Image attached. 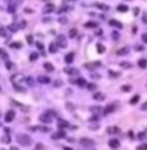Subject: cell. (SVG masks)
I'll list each match as a JSON object with an SVG mask.
<instances>
[{
    "instance_id": "43",
    "label": "cell",
    "mask_w": 147,
    "mask_h": 150,
    "mask_svg": "<svg viewBox=\"0 0 147 150\" xmlns=\"http://www.w3.org/2000/svg\"><path fill=\"white\" fill-rule=\"evenodd\" d=\"M68 9V6H62V8L58 10V12H65V10H67Z\"/></svg>"
},
{
    "instance_id": "46",
    "label": "cell",
    "mask_w": 147,
    "mask_h": 150,
    "mask_svg": "<svg viewBox=\"0 0 147 150\" xmlns=\"http://www.w3.org/2000/svg\"><path fill=\"white\" fill-rule=\"evenodd\" d=\"M59 22H61V24H66V22H67V20H65V18H61V20H59Z\"/></svg>"
},
{
    "instance_id": "3",
    "label": "cell",
    "mask_w": 147,
    "mask_h": 150,
    "mask_svg": "<svg viewBox=\"0 0 147 150\" xmlns=\"http://www.w3.org/2000/svg\"><path fill=\"white\" fill-rule=\"evenodd\" d=\"M80 144L83 146H93V145H94V141H93L92 138L83 137V138H80Z\"/></svg>"
},
{
    "instance_id": "9",
    "label": "cell",
    "mask_w": 147,
    "mask_h": 150,
    "mask_svg": "<svg viewBox=\"0 0 147 150\" xmlns=\"http://www.w3.org/2000/svg\"><path fill=\"white\" fill-rule=\"evenodd\" d=\"M119 145H120V142H119V140H116V138H111L110 141H108V146L112 148V149H118Z\"/></svg>"
},
{
    "instance_id": "47",
    "label": "cell",
    "mask_w": 147,
    "mask_h": 150,
    "mask_svg": "<svg viewBox=\"0 0 147 150\" xmlns=\"http://www.w3.org/2000/svg\"><path fill=\"white\" fill-rule=\"evenodd\" d=\"M66 108H70L71 110H74V106H72V105H70V104H66Z\"/></svg>"
},
{
    "instance_id": "26",
    "label": "cell",
    "mask_w": 147,
    "mask_h": 150,
    "mask_svg": "<svg viewBox=\"0 0 147 150\" xmlns=\"http://www.w3.org/2000/svg\"><path fill=\"white\" fill-rule=\"evenodd\" d=\"M94 100H98V101H102V100H105V96L102 94V93H94Z\"/></svg>"
},
{
    "instance_id": "22",
    "label": "cell",
    "mask_w": 147,
    "mask_h": 150,
    "mask_svg": "<svg viewBox=\"0 0 147 150\" xmlns=\"http://www.w3.org/2000/svg\"><path fill=\"white\" fill-rule=\"evenodd\" d=\"M44 69H45L46 71H54V66H53L50 62H45V64H44Z\"/></svg>"
},
{
    "instance_id": "25",
    "label": "cell",
    "mask_w": 147,
    "mask_h": 150,
    "mask_svg": "<svg viewBox=\"0 0 147 150\" xmlns=\"http://www.w3.org/2000/svg\"><path fill=\"white\" fill-rule=\"evenodd\" d=\"M138 101H139V94H136V96H133V97H132L129 102H130L132 105H136Z\"/></svg>"
},
{
    "instance_id": "33",
    "label": "cell",
    "mask_w": 147,
    "mask_h": 150,
    "mask_svg": "<svg viewBox=\"0 0 147 150\" xmlns=\"http://www.w3.org/2000/svg\"><path fill=\"white\" fill-rule=\"evenodd\" d=\"M120 89H121L123 92H129L130 89H132V87H130V86H123V87H121Z\"/></svg>"
},
{
    "instance_id": "27",
    "label": "cell",
    "mask_w": 147,
    "mask_h": 150,
    "mask_svg": "<svg viewBox=\"0 0 147 150\" xmlns=\"http://www.w3.org/2000/svg\"><path fill=\"white\" fill-rule=\"evenodd\" d=\"M128 10V6L127 5H118V12H121V13H124V12H127Z\"/></svg>"
},
{
    "instance_id": "24",
    "label": "cell",
    "mask_w": 147,
    "mask_h": 150,
    "mask_svg": "<svg viewBox=\"0 0 147 150\" xmlns=\"http://www.w3.org/2000/svg\"><path fill=\"white\" fill-rule=\"evenodd\" d=\"M76 35H77V28H71V30L68 31V36L71 38V39H74Z\"/></svg>"
},
{
    "instance_id": "23",
    "label": "cell",
    "mask_w": 147,
    "mask_h": 150,
    "mask_svg": "<svg viewBox=\"0 0 147 150\" xmlns=\"http://www.w3.org/2000/svg\"><path fill=\"white\" fill-rule=\"evenodd\" d=\"M57 48H58V46L56 43H50V46H49V52L50 53H56L57 52Z\"/></svg>"
},
{
    "instance_id": "36",
    "label": "cell",
    "mask_w": 147,
    "mask_h": 150,
    "mask_svg": "<svg viewBox=\"0 0 147 150\" xmlns=\"http://www.w3.org/2000/svg\"><path fill=\"white\" fill-rule=\"evenodd\" d=\"M120 66H121V67H128V69H130V67H132V64H129V62H121Z\"/></svg>"
},
{
    "instance_id": "32",
    "label": "cell",
    "mask_w": 147,
    "mask_h": 150,
    "mask_svg": "<svg viewBox=\"0 0 147 150\" xmlns=\"http://www.w3.org/2000/svg\"><path fill=\"white\" fill-rule=\"evenodd\" d=\"M85 86H87V88L89 89V91H94V89L97 88V86H96V84H92V83H89V84H85Z\"/></svg>"
},
{
    "instance_id": "50",
    "label": "cell",
    "mask_w": 147,
    "mask_h": 150,
    "mask_svg": "<svg viewBox=\"0 0 147 150\" xmlns=\"http://www.w3.org/2000/svg\"><path fill=\"white\" fill-rule=\"evenodd\" d=\"M6 67H8V69H12V67H13V65L8 62V64H6Z\"/></svg>"
},
{
    "instance_id": "13",
    "label": "cell",
    "mask_w": 147,
    "mask_h": 150,
    "mask_svg": "<svg viewBox=\"0 0 147 150\" xmlns=\"http://www.w3.org/2000/svg\"><path fill=\"white\" fill-rule=\"evenodd\" d=\"M74 57H75L74 52H70V53H67V54H66V57H65L66 64H71V62L74 61Z\"/></svg>"
},
{
    "instance_id": "11",
    "label": "cell",
    "mask_w": 147,
    "mask_h": 150,
    "mask_svg": "<svg viewBox=\"0 0 147 150\" xmlns=\"http://www.w3.org/2000/svg\"><path fill=\"white\" fill-rule=\"evenodd\" d=\"M66 136V133L63 131H58L57 133H53L52 134V138L53 140H58V138H62V137H65Z\"/></svg>"
},
{
    "instance_id": "14",
    "label": "cell",
    "mask_w": 147,
    "mask_h": 150,
    "mask_svg": "<svg viewBox=\"0 0 147 150\" xmlns=\"http://www.w3.org/2000/svg\"><path fill=\"white\" fill-rule=\"evenodd\" d=\"M108 25H111V26H114V27H118V28H121V27H123L121 22L115 21V20H110V21H108Z\"/></svg>"
},
{
    "instance_id": "12",
    "label": "cell",
    "mask_w": 147,
    "mask_h": 150,
    "mask_svg": "<svg viewBox=\"0 0 147 150\" xmlns=\"http://www.w3.org/2000/svg\"><path fill=\"white\" fill-rule=\"evenodd\" d=\"M30 130H31V131H41V132H49V131H50V128H48V127H39V126L31 127Z\"/></svg>"
},
{
    "instance_id": "20",
    "label": "cell",
    "mask_w": 147,
    "mask_h": 150,
    "mask_svg": "<svg viewBox=\"0 0 147 150\" xmlns=\"http://www.w3.org/2000/svg\"><path fill=\"white\" fill-rule=\"evenodd\" d=\"M37 80L40 82V83H43V84H48L49 82H50V79H49L48 76H39Z\"/></svg>"
},
{
    "instance_id": "18",
    "label": "cell",
    "mask_w": 147,
    "mask_h": 150,
    "mask_svg": "<svg viewBox=\"0 0 147 150\" xmlns=\"http://www.w3.org/2000/svg\"><path fill=\"white\" fill-rule=\"evenodd\" d=\"M84 66H85V67H88V69H94V67L101 66V62L98 61V62H93V64H85Z\"/></svg>"
},
{
    "instance_id": "16",
    "label": "cell",
    "mask_w": 147,
    "mask_h": 150,
    "mask_svg": "<svg viewBox=\"0 0 147 150\" xmlns=\"http://www.w3.org/2000/svg\"><path fill=\"white\" fill-rule=\"evenodd\" d=\"M98 9H101V10H108V5H106V4H103V3H96L94 4Z\"/></svg>"
},
{
    "instance_id": "37",
    "label": "cell",
    "mask_w": 147,
    "mask_h": 150,
    "mask_svg": "<svg viewBox=\"0 0 147 150\" xmlns=\"http://www.w3.org/2000/svg\"><path fill=\"white\" fill-rule=\"evenodd\" d=\"M26 39H27V43H28V44H32V39H34L32 35H27Z\"/></svg>"
},
{
    "instance_id": "29",
    "label": "cell",
    "mask_w": 147,
    "mask_h": 150,
    "mask_svg": "<svg viewBox=\"0 0 147 150\" xmlns=\"http://www.w3.org/2000/svg\"><path fill=\"white\" fill-rule=\"evenodd\" d=\"M98 26V24L97 22H87V24H85V27H92V28H94V27H97Z\"/></svg>"
},
{
    "instance_id": "45",
    "label": "cell",
    "mask_w": 147,
    "mask_h": 150,
    "mask_svg": "<svg viewBox=\"0 0 147 150\" xmlns=\"http://www.w3.org/2000/svg\"><path fill=\"white\" fill-rule=\"evenodd\" d=\"M143 22L147 24V14H143Z\"/></svg>"
},
{
    "instance_id": "52",
    "label": "cell",
    "mask_w": 147,
    "mask_h": 150,
    "mask_svg": "<svg viewBox=\"0 0 147 150\" xmlns=\"http://www.w3.org/2000/svg\"><path fill=\"white\" fill-rule=\"evenodd\" d=\"M138 137H139V138H145V133H141V134H138Z\"/></svg>"
},
{
    "instance_id": "34",
    "label": "cell",
    "mask_w": 147,
    "mask_h": 150,
    "mask_svg": "<svg viewBox=\"0 0 147 150\" xmlns=\"http://www.w3.org/2000/svg\"><path fill=\"white\" fill-rule=\"evenodd\" d=\"M37 60V53H31L30 54V61H36Z\"/></svg>"
},
{
    "instance_id": "21",
    "label": "cell",
    "mask_w": 147,
    "mask_h": 150,
    "mask_svg": "<svg viewBox=\"0 0 147 150\" xmlns=\"http://www.w3.org/2000/svg\"><path fill=\"white\" fill-rule=\"evenodd\" d=\"M138 66L141 67V69H146V66H147V60L141 58V60L138 61Z\"/></svg>"
},
{
    "instance_id": "54",
    "label": "cell",
    "mask_w": 147,
    "mask_h": 150,
    "mask_svg": "<svg viewBox=\"0 0 147 150\" xmlns=\"http://www.w3.org/2000/svg\"><path fill=\"white\" fill-rule=\"evenodd\" d=\"M65 150H74V149H71V148H67V146H66V148H65Z\"/></svg>"
},
{
    "instance_id": "17",
    "label": "cell",
    "mask_w": 147,
    "mask_h": 150,
    "mask_svg": "<svg viewBox=\"0 0 147 150\" xmlns=\"http://www.w3.org/2000/svg\"><path fill=\"white\" fill-rule=\"evenodd\" d=\"M65 72L68 74V75H75V74H77V70H76V69H72V67H66Z\"/></svg>"
},
{
    "instance_id": "6",
    "label": "cell",
    "mask_w": 147,
    "mask_h": 150,
    "mask_svg": "<svg viewBox=\"0 0 147 150\" xmlns=\"http://www.w3.org/2000/svg\"><path fill=\"white\" fill-rule=\"evenodd\" d=\"M66 38H65V35H58L57 36V46H59V47H66Z\"/></svg>"
},
{
    "instance_id": "10",
    "label": "cell",
    "mask_w": 147,
    "mask_h": 150,
    "mask_svg": "<svg viewBox=\"0 0 147 150\" xmlns=\"http://www.w3.org/2000/svg\"><path fill=\"white\" fill-rule=\"evenodd\" d=\"M70 82H71V83H75V84H77V86H80V87H84L85 84H87V83H85V79H84V78H79V79H71Z\"/></svg>"
},
{
    "instance_id": "4",
    "label": "cell",
    "mask_w": 147,
    "mask_h": 150,
    "mask_svg": "<svg viewBox=\"0 0 147 150\" xmlns=\"http://www.w3.org/2000/svg\"><path fill=\"white\" fill-rule=\"evenodd\" d=\"M22 79H23V75H22V74H15V75H13V76H12L13 86H17L19 82H22Z\"/></svg>"
},
{
    "instance_id": "39",
    "label": "cell",
    "mask_w": 147,
    "mask_h": 150,
    "mask_svg": "<svg viewBox=\"0 0 147 150\" xmlns=\"http://www.w3.org/2000/svg\"><path fill=\"white\" fill-rule=\"evenodd\" d=\"M36 46H37V48H39V49H41V50L44 49V46H43L41 43H36Z\"/></svg>"
},
{
    "instance_id": "1",
    "label": "cell",
    "mask_w": 147,
    "mask_h": 150,
    "mask_svg": "<svg viewBox=\"0 0 147 150\" xmlns=\"http://www.w3.org/2000/svg\"><path fill=\"white\" fill-rule=\"evenodd\" d=\"M17 141L23 146H28L31 144V138L27 136V134H18L17 136Z\"/></svg>"
},
{
    "instance_id": "7",
    "label": "cell",
    "mask_w": 147,
    "mask_h": 150,
    "mask_svg": "<svg viewBox=\"0 0 147 150\" xmlns=\"http://www.w3.org/2000/svg\"><path fill=\"white\" fill-rule=\"evenodd\" d=\"M14 116H15V112L13 111V110H9L6 112V115H5V122L6 123H10L13 119H14Z\"/></svg>"
},
{
    "instance_id": "51",
    "label": "cell",
    "mask_w": 147,
    "mask_h": 150,
    "mask_svg": "<svg viewBox=\"0 0 147 150\" xmlns=\"http://www.w3.org/2000/svg\"><path fill=\"white\" fill-rule=\"evenodd\" d=\"M128 136H129L130 138H133V137H134V134H133V133H132V132H129V133H128Z\"/></svg>"
},
{
    "instance_id": "48",
    "label": "cell",
    "mask_w": 147,
    "mask_h": 150,
    "mask_svg": "<svg viewBox=\"0 0 147 150\" xmlns=\"http://www.w3.org/2000/svg\"><path fill=\"white\" fill-rule=\"evenodd\" d=\"M110 74L112 75V76H119V74H116V72H114V71H110Z\"/></svg>"
},
{
    "instance_id": "40",
    "label": "cell",
    "mask_w": 147,
    "mask_h": 150,
    "mask_svg": "<svg viewBox=\"0 0 147 150\" xmlns=\"http://www.w3.org/2000/svg\"><path fill=\"white\" fill-rule=\"evenodd\" d=\"M141 109H142L143 111H146V110H147V102H145V104L142 105V106H141Z\"/></svg>"
},
{
    "instance_id": "30",
    "label": "cell",
    "mask_w": 147,
    "mask_h": 150,
    "mask_svg": "<svg viewBox=\"0 0 147 150\" xmlns=\"http://www.w3.org/2000/svg\"><path fill=\"white\" fill-rule=\"evenodd\" d=\"M58 126L61 127V128H65V127H68V123L61 119V120H58Z\"/></svg>"
},
{
    "instance_id": "44",
    "label": "cell",
    "mask_w": 147,
    "mask_h": 150,
    "mask_svg": "<svg viewBox=\"0 0 147 150\" xmlns=\"http://www.w3.org/2000/svg\"><path fill=\"white\" fill-rule=\"evenodd\" d=\"M143 49H145V48H143L142 46H138V47H137V50H139V52H142Z\"/></svg>"
},
{
    "instance_id": "19",
    "label": "cell",
    "mask_w": 147,
    "mask_h": 150,
    "mask_svg": "<svg viewBox=\"0 0 147 150\" xmlns=\"http://www.w3.org/2000/svg\"><path fill=\"white\" fill-rule=\"evenodd\" d=\"M129 52V48H127V47H124V48H121V49H119L118 52H116V53H118L119 56H125L127 53Z\"/></svg>"
},
{
    "instance_id": "38",
    "label": "cell",
    "mask_w": 147,
    "mask_h": 150,
    "mask_svg": "<svg viewBox=\"0 0 147 150\" xmlns=\"http://www.w3.org/2000/svg\"><path fill=\"white\" fill-rule=\"evenodd\" d=\"M1 141L4 142V144H8V142H9V141H10V138H9V137H8V136H4V137L1 138Z\"/></svg>"
},
{
    "instance_id": "53",
    "label": "cell",
    "mask_w": 147,
    "mask_h": 150,
    "mask_svg": "<svg viewBox=\"0 0 147 150\" xmlns=\"http://www.w3.org/2000/svg\"><path fill=\"white\" fill-rule=\"evenodd\" d=\"M10 150H19L17 146H10Z\"/></svg>"
},
{
    "instance_id": "31",
    "label": "cell",
    "mask_w": 147,
    "mask_h": 150,
    "mask_svg": "<svg viewBox=\"0 0 147 150\" xmlns=\"http://www.w3.org/2000/svg\"><path fill=\"white\" fill-rule=\"evenodd\" d=\"M10 48H22V44L15 42V43H10Z\"/></svg>"
},
{
    "instance_id": "41",
    "label": "cell",
    "mask_w": 147,
    "mask_h": 150,
    "mask_svg": "<svg viewBox=\"0 0 147 150\" xmlns=\"http://www.w3.org/2000/svg\"><path fill=\"white\" fill-rule=\"evenodd\" d=\"M27 83H28L30 86H32V84H34V82H32V78H27Z\"/></svg>"
},
{
    "instance_id": "28",
    "label": "cell",
    "mask_w": 147,
    "mask_h": 150,
    "mask_svg": "<svg viewBox=\"0 0 147 150\" xmlns=\"http://www.w3.org/2000/svg\"><path fill=\"white\" fill-rule=\"evenodd\" d=\"M105 46H102V44H97V52L98 53H105Z\"/></svg>"
},
{
    "instance_id": "35",
    "label": "cell",
    "mask_w": 147,
    "mask_h": 150,
    "mask_svg": "<svg viewBox=\"0 0 147 150\" xmlns=\"http://www.w3.org/2000/svg\"><path fill=\"white\" fill-rule=\"evenodd\" d=\"M137 150H147V144L145 142V144H142V145L137 146Z\"/></svg>"
},
{
    "instance_id": "42",
    "label": "cell",
    "mask_w": 147,
    "mask_h": 150,
    "mask_svg": "<svg viewBox=\"0 0 147 150\" xmlns=\"http://www.w3.org/2000/svg\"><path fill=\"white\" fill-rule=\"evenodd\" d=\"M142 40H143L145 43H147V34H143V35H142Z\"/></svg>"
},
{
    "instance_id": "5",
    "label": "cell",
    "mask_w": 147,
    "mask_h": 150,
    "mask_svg": "<svg viewBox=\"0 0 147 150\" xmlns=\"http://www.w3.org/2000/svg\"><path fill=\"white\" fill-rule=\"evenodd\" d=\"M116 106H118V105H116L115 102H114V104H110V105H107V106L105 108V114H110V112H114V111L116 110Z\"/></svg>"
},
{
    "instance_id": "8",
    "label": "cell",
    "mask_w": 147,
    "mask_h": 150,
    "mask_svg": "<svg viewBox=\"0 0 147 150\" xmlns=\"http://www.w3.org/2000/svg\"><path fill=\"white\" fill-rule=\"evenodd\" d=\"M107 133H110V134H116V133H119L120 132V128L119 127H116V126H111V127H107Z\"/></svg>"
},
{
    "instance_id": "49",
    "label": "cell",
    "mask_w": 147,
    "mask_h": 150,
    "mask_svg": "<svg viewBox=\"0 0 147 150\" xmlns=\"http://www.w3.org/2000/svg\"><path fill=\"white\" fill-rule=\"evenodd\" d=\"M54 86H56V87H57V86H58V87L62 86V82H56V83H54Z\"/></svg>"
},
{
    "instance_id": "2",
    "label": "cell",
    "mask_w": 147,
    "mask_h": 150,
    "mask_svg": "<svg viewBox=\"0 0 147 150\" xmlns=\"http://www.w3.org/2000/svg\"><path fill=\"white\" fill-rule=\"evenodd\" d=\"M52 115H56L54 112H52V111H46L45 114H43V115H40V122H43V123H50L52 122Z\"/></svg>"
},
{
    "instance_id": "15",
    "label": "cell",
    "mask_w": 147,
    "mask_h": 150,
    "mask_svg": "<svg viewBox=\"0 0 147 150\" xmlns=\"http://www.w3.org/2000/svg\"><path fill=\"white\" fill-rule=\"evenodd\" d=\"M54 8H56V6H54L53 4H48V5H45L44 6V13H50V12H54Z\"/></svg>"
}]
</instances>
